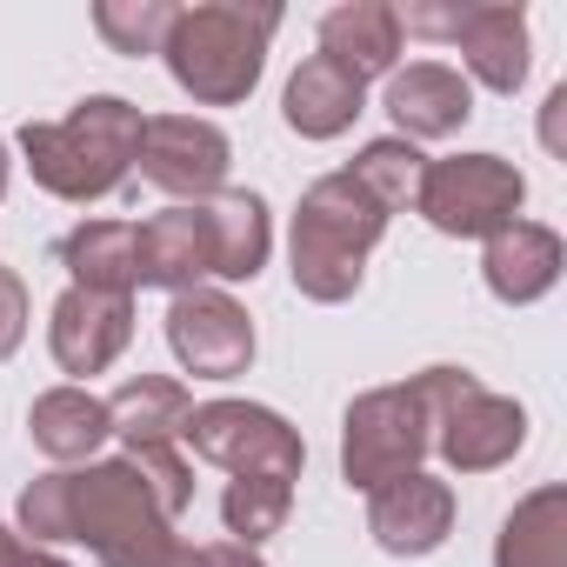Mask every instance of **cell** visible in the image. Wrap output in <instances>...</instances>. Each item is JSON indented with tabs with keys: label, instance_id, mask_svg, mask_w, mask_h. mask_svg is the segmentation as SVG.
Returning a JSON list of instances; mask_svg holds the SVG:
<instances>
[{
	"label": "cell",
	"instance_id": "cell-1",
	"mask_svg": "<svg viewBox=\"0 0 567 567\" xmlns=\"http://www.w3.org/2000/svg\"><path fill=\"white\" fill-rule=\"evenodd\" d=\"M21 534L81 540L101 567H194V547L174 534L134 461H81L41 474L21 494Z\"/></svg>",
	"mask_w": 567,
	"mask_h": 567
},
{
	"label": "cell",
	"instance_id": "cell-2",
	"mask_svg": "<svg viewBox=\"0 0 567 567\" xmlns=\"http://www.w3.org/2000/svg\"><path fill=\"white\" fill-rule=\"evenodd\" d=\"M141 107L121 94H87L68 121H28L21 127V154L34 167V181L54 200H101L134 174L141 154Z\"/></svg>",
	"mask_w": 567,
	"mask_h": 567
},
{
	"label": "cell",
	"instance_id": "cell-3",
	"mask_svg": "<svg viewBox=\"0 0 567 567\" xmlns=\"http://www.w3.org/2000/svg\"><path fill=\"white\" fill-rule=\"evenodd\" d=\"M388 207L348 174V167H334V174H321L308 194H301V207H295V288L308 295V301H321V308H341V301H354V288H361V274H368V254H374V240L388 234Z\"/></svg>",
	"mask_w": 567,
	"mask_h": 567
},
{
	"label": "cell",
	"instance_id": "cell-4",
	"mask_svg": "<svg viewBox=\"0 0 567 567\" xmlns=\"http://www.w3.org/2000/svg\"><path fill=\"white\" fill-rule=\"evenodd\" d=\"M280 28V8H247V0H200L181 8L161 54L181 94H194L200 107H234L254 94L260 68H267V41Z\"/></svg>",
	"mask_w": 567,
	"mask_h": 567
},
{
	"label": "cell",
	"instance_id": "cell-5",
	"mask_svg": "<svg viewBox=\"0 0 567 567\" xmlns=\"http://www.w3.org/2000/svg\"><path fill=\"white\" fill-rule=\"evenodd\" d=\"M414 394L427 408V447L454 474H494L527 441V408L481 388L467 368H427V374H414Z\"/></svg>",
	"mask_w": 567,
	"mask_h": 567
},
{
	"label": "cell",
	"instance_id": "cell-6",
	"mask_svg": "<svg viewBox=\"0 0 567 567\" xmlns=\"http://www.w3.org/2000/svg\"><path fill=\"white\" fill-rule=\"evenodd\" d=\"M187 414H194V394L181 381H167V374H134V381H121L107 394V421H114V434L127 447L121 461L141 467V481H147V494L161 501L167 520H181L194 507V467L181 454Z\"/></svg>",
	"mask_w": 567,
	"mask_h": 567
},
{
	"label": "cell",
	"instance_id": "cell-7",
	"mask_svg": "<svg viewBox=\"0 0 567 567\" xmlns=\"http://www.w3.org/2000/svg\"><path fill=\"white\" fill-rule=\"evenodd\" d=\"M520 200H527V181L501 154H447V161H427L414 181L421 220L434 234H454V240L501 234L507 220H520Z\"/></svg>",
	"mask_w": 567,
	"mask_h": 567
},
{
	"label": "cell",
	"instance_id": "cell-8",
	"mask_svg": "<svg viewBox=\"0 0 567 567\" xmlns=\"http://www.w3.org/2000/svg\"><path fill=\"white\" fill-rule=\"evenodd\" d=\"M181 441L200 454V461H214V467H227L234 481L240 474H260V481H301V467H308V441H301V427H288L274 408H260V401H200L194 414H187V427H181Z\"/></svg>",
	"mask_w": 567,
	"mask_h": 567
},
{
	"label": "cell",
	"instance_id": "cell-9",
	"mask_svg": "<svg viewBox=\"0 0 567 567\" xmlns=\"http://www.w3.org/2000/svg\"><path fill=\"white\" fill-rule=\"evenodd\" d=\"M421 454H427V408H421L414 381L368 388L361 401H348V421H341V474H348V487L374 494V487L414 474Z\"/></svg>",
	"mask_w": 567,
	"mask_h": 567
},
{
	"label": "cell",
	"instance_id": "cell-10",
	"mask_svg": "<svg viewBox=\"0 0 567 567\" xmlns=\"http://www.w3.org/2000/svg\"><path fill=\"white\" fill-rule=\"evenodd\" d=\"M401 34L454 41L467 74L494 94H514L527 81V14L520 8H408Z\"/></svg>",
	"mask_w": 567,
	"mask_h": 567
},
{
	"label": "cell",
	"instance_id": "cell-11",
	"mask_svg": "<svg viewBox=\"0 0 567 567\" xmlns=\"http://www.w3.org/2000/svg\"><path fill=\"white\" fill-rule=\"evenodd\" d=\"M167 348L194 381H234L254 361V321L220 288H187L167 308Z\"/></svg>",
	"mask_w": 567,
	"mask_h": 567
},
{
	"label": "cell",
	"instance_id": "cell-12",
	"mask_svg": "<svg viewBox=\"0 0 567 567\" xmlns=\"http://www.w3.org/2000/svg\"><path fill=\"white\" fill-rule=\"evenodd\" d=\"M227 161H234L227 134L214 121H194V114H154L141 127V154H134L141 181H154L161 194H181V200L220 194Z\"/></svg>",
	"mask_w": 567,
	"mask_h": 567
},
{
	"label": "cell",
	"instance_id": "cell-13",
	"mask_svg": "<svg viewBox=\"0 0 567 567\" xmlns=\"http://www.w3.org/2000/svg\"><path fill=\"white\" fill-rule=\"evenodd\" d=\"M134 260H141V288H167V295L207 288L220 274L207 200H181V207H161L154 220H141L134 227Z\"/></svg>",
	"mask_w": 567,
	"mask_h": 567
},
{
	"label": "cell",
	"instance_id": "cell-14",
	"mask_svg": "<svg viewBox=\"0 0 567 567\" xmlns=\"http://www.w3.org/2000/svg\"><path fill=\"white\" fill-rule=\"evenodd\" d=\"M447 527H454V487L434 481V474H421V467L368 494V534H374V547L394 554V560L434 554V547L447 540Z\"/></svg>",
	"mask_w": 567,
	"mask_h": 567
},
{
	"label": "cell",
	"instance_id": "cell-15",
	"mask_svg": "<svg viewBox=\"0 0 567 567\" xmlns=\"http://www.w3.org/2000/svg\"><path fill=\"white\" fill-rule=\"evenodd\" d=\"M134 341V301L127 295H87V288H68L54 301V321H48V348L61 361V374H107Z\"/></svg>",
	"mask_w": 567,
	"mask_h": 567
},
{
	"label": "cell",
	"instance_id": "cell-16",
	"mask_svg": "<svg viewBox=\"0 0 567 567\" xmlns=\"http://www.w3.org/2000/svg\"><path fill=\"white\" fill-rule=\"evenodd\" d=\"M388 114L401 127V141H447L467 127L474 114V87L461 68L447 61H414L401 74H388Z\"/></svg>",
	"mask_w": 567,
	"mask_h": 567
},
{
	"label": "cell",
	"instance_id": "cell-17",
	"mask_svg": "<svg viewBox=\"0 0 567 567\" xmlns=\"http://www.w3.org/2000/svg\"><path fill=\"white\" fill-rule=\"evenodd\" d=\"M567 267V247L554 227L540 220H507L501 234H487V254H481V280H487V295L507 301V308H527L540 301L554 280Z\"/></svg>",
	"mask_w": 567,
	"mask_h": 567
},
{
	"label": "cell",
	"instance_id": "cell-18",
	"mask_svg": "<svg viewBox=\"0 0 567 567\" xmlns=\"http://www.w3.org/2000/svg\"><path fill=\"white\" fill-rule=\"evenodd\" d=\"M321 54L334 68H348L361 87L374 74H394V61H401V8H388V0H348V8L321 14Z\"/></svg>",
	"mask_w": 567,
	"mask_h": 567
},
{
	"label": "cell",
	"instance_id": "cell-19",
	"mask_svg": "<svg viewBox=\"0 0 567 567\" xmlns=\"http://www.w3.org/2000/svg\"><path fill=\"white\" fill-rule=\"evenodd\" d=\"M361 107H368V87H361L348 68H334L328 54L301 61L295 81H288V94H280V114H288V127H295L301 141H334V134H348Z\"/></svg>",
	"mask_w": 567,
	"mask_h": 567
},
{
	"label": "cell",
	"instance_id": "cell-20",
	"mask_svg": "<svg viewBox=\"0 0 567 567\" xmlns=\"http://www.w3.org/2000/svg\"><path fill=\"white\" fill-rule=\"evenodd\" d=\"M54 260L74 274V288L87 295H127L141 288V260H134V220H81L74 234H61Z\"/></svg>",
	"mask_w": 567,
	"mask_h": 567
},
{
	"label": "cell",
	"instance_id": "cell-21",
	"mask_svg": "<svg viewBox=\"0 0 567 567\" xmlns=\"http://www.w3.org/2000/svg\"><path fill=\"white\" fill-rule=\"evenodd\" d=\"M28 434L54 461H94V447L114 434V421H107V401L101 394H87V388H48L28 408Z\"/></svg>",
	"mask_w": 567,
	"mask_h": 567
},
{
	"label": "cell",
	"instance_id": "cell-22",
	"mask_svg": "<svg viewBox=\"0 0 567 567\" xmlns=\"http://www.w3.org/2000/svg\"><path fill=\"white\" fill-rule=\"evenodd\" d=\"M494 567H567V487H534L494 540Z\"/></svg>",
	"mask_w": 567,
	"mask_h": 567
},
{
	"label": "cell",
	"instance_id": "cell-23",
	"mask_svg": "<svg viewBox=\"0 0 567 567\" xmlns=\"http://www.w3.org/2000/svg\"><path fill=\"white\" fill-rule=\"evenodd\" d=\"M207 220H214V254H220L214 280H254L267 267V247H274L267 200L247 187H220V194H207Z\"/></svg>",
	"mask_w": 567,
	"mask_h": 567
},
{
	"label": "cell",
	"instance_id": "cell-24",
	"mask_svg": "<svg viewBox=\"0 0 567 567\" xmlns=\"http://www.w3.org/2000/svg\"><path fill=\"white\" fill-rule=\"evenodd\" d=\"M288 514H295V487H288V481L240 474V481H227V494H220V520H227V534H234L240 547H260L267 534H280V527H288Z\"/></svg>",
	"mask_w": 567,
	"mask_h": 567
},
{
	"label": "cell",
	"instance_id": "cell-25",
	"mask_svg": "<svg viewBox=\"0 0 567 567\" xmlns=\"http://www.w3.org/2000/svg\"><path fill=\"white\" fill-rule=\"evenodd\" d=\"M421 147L414 141H401V134H388V141H368L361 154H354V181L388 207V214H401V207H414V181H421Z\"/></svg>",
	"mask_w": 567,
	"mask_h": 567
},
{
	"label": "cell",
	"instance_id": "cell-26",
	"mask_svg": "<svg viewBox=\"0 0 567 567\" xmlns=\"http://www.w3.org/2000/svg\"><path fill=\"white\" fill-rule=\"evenodd\" d=\"M174 0H101L94 8V28H101V41L114 48V54H161V41H167V28H174Z\"/></svg>",
	"mask_w": 567,
	"mask_h": 567
},
{
	"label": "cell",
	"instance_id": "cell-27",
	"mask_svg": "<svg viewBox=\"0 0 567 567\" xmlns=\"http://www.w3.org/2000/svg\"><path fill=\"white\" fill-rule=\"evenodd\" d=\"M28 341V280L14 267H0V361Z\"/></svg>",
	"mask_w": 567,
	"mask_h": 567
},
{
	"label": "cell",
	"instance_id": "cell-28",
	"mask_svg": "<svg viewBox=\"0 0 567 567\" xmlns=\"http://www.w3.org/2000/svg\"><path fill=\"white\" fill-rule=\"evenodd\" d=\"M0 567H68V560L48 554V547H34V540H21L14 527H0Z\"/></svg>",
	"mask_w": 567,
	"mask_h": 567
},
{
	"label": "cell",
	"instance_id": "cell-29",
	"mask_svg": "<svg viewBox=\"0 0 567 567\" xmlns=\"http://www.w3.org/2000/svg\"><path fill=\"white\" fill-rule=\"evenodd\" d=\"M194 567H267V560L240 540H214V547H194Z\"/></svg>",
	"mask_w": 567,
	"mask_h": 567
},
{
	"label": "cell",
	"instance_id": "cell-30",
	"mask_svg": "<svg viewBox=\"0 0 567 567\" xmlns=\"http://www.w3.org/2000/svg\"><path fill=\"white\" fill-rule=\"evenodd\" d=\"M560 121H567V87H554V94H547V114H540V141H547V154H567Z\"/></svg>",
	"mask_w": 567,
	"mask_h": 567
},
{
	"label": "cell",
	"instance_id": "cell-31",
	"mask_svg": "<svg viewBox=\"0 0 567 567\" xmlns=\"http://www.w3.org/2000/svg\"><path fill=\"white\" fill-rule=\"evenodd\" d=\"M0 194H8V141H0Z\"/></svg>",
	"mask_w": 567,
	"mask_h": 567
}]
</instances>
